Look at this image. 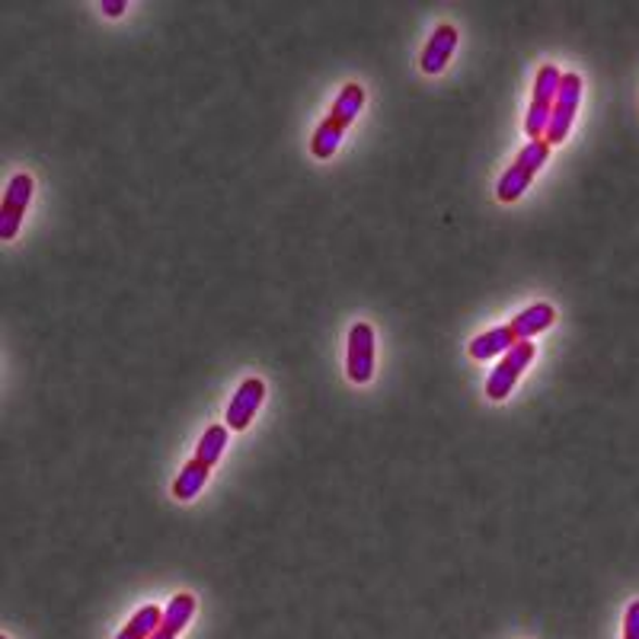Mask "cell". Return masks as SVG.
Listing matches in <instances>:
<instances>
[{
	"label": "cell",
	"mask_w": 639,
	"mask_h": 639,
	"mask_svg": "<svg viewBox=\"0 0 639 639\" xmlns=\"http://www.w3.org/2000/svg\"><path fill=\"white\" fill-rule=\"evenodd\" d=\"M362 109H365V87L362 84H346L336 93V100H333L329 112L323 115V122L314 128V135H311V154L317 160L333 158Z\"/></svg>",
	"instance_id": "obj_1"
},
{
	"label": "cell",
	"mask_w": 639,
	"mask_h": 639,
	"mask_svg": "<svg viewBox=\"0 0 639 639\" xmlns=\"http://www.w3.org/2000/svg\"><path fill=\"white\" fill-rule=\"evenodd\" d=\"M547 160H550V145H547L543 138L528 141V145L518 151V158L509 163V170L499 176V183H496V199H499L502 205L518 202V199L531 189V183L537 179V173L543 170Z\"/></svg>",
	"instance_id": "obj_2"
},
{
	"label": "cell",
	"mask_w": 639,
	"mask_h": 639,
	"mask_svg": "<svg viewBox=\"0 0 639 639\" xmlns=\"http://www.w3.org/2000/svg\"><path fill=\"white\" fill-rule=\"evenodd\" d=\"M560 84H563V71L556 64H540L537 67V77H534V90H531V106L525 112V135L528 141H537L543 138L547 125H550V112H553V103L560 97Z\"/></svg>",
	"instance_id": "obj_3"
},
{
	"label": "cell",
	"mask_w": 639,
	"mask_h": 639,
	"mask_svg": "<svg viewBox=\"0 0 639 639\" xmlns=\"http://www.w3.org/2000/svg\"><path fill=\"white\" fill-rule=\"evenodd\" d=\"M534 355H537V349H534L531 339L515 342V346L499 359V365L489 372V377H486V397L496 400V403H502L505 397H512V390H515V384L522 380V374L531 368Z\"/></svg>",
	"instance_id": "obj_4"
},
{
	"label": "cell",
	"mask_w": 639,
	"mask_h": 639,
	"mask_svg": "<svg viewBox=\"0 0 639 639\" xmlns=\"http://www.w3.org/2000/svg\"><path fill=\"white\" fill-rule=\"evenodd\" d=\"M582 77L576 71H566L563 74V84H560V97L553 103V112H550V125L543 131V141L553 148V145H563L573 131V122L579 115V103H582Z\"/></svg>",
	"instance_id": "obj_5"
},
{
	"label": "cell",
	"mask_w": 639,
	"mask_h": 639,
	"mask_svg": "<svg viewBox=\"0 0 639 639\" xmlns=\"http://www.w3.org/2000/svg\"><path fill=\"white\" fill-rule=\"evenodd\" d=\"M33 189H36V179L33 173H13L7 189H3V202H0V237L3 240H13L23 227V217L33 205Z\"/></svg>",
	"instance_id": "obj_6"
},
{
	"label": "cell",
	"mask_w": 639,
	"mask_h": 639,
	"mask_svg": "<svg viewBox=\"0 0 639 639\" xmlns=\"http://www.w3.org/2000/svg\"><path fill=\"white\" fill-rule=\"evenodd\" d=\"M346 374L352 384H368L374 377V326L359 320L349 326L346 342Z\"/></svg>",
	"instance_id": "obj_7"
},
{
	"label": "cell",
	"mask_w": 639,
	"mask_h": 639,
	"mask_svg": "<svg viewBox=\"0 0 639 639\" xmlns=\"http://www.w3.org/2000/svg\"><path fill=\"white\" fill-rule=\"evenodd\" d=\"M263 400H266V380L263 377H247L237 390H234V397H230V403H227V410H224V423L230 431H243V428H250V423L256 419V413H260V406H263Z\"/></svg>",
	"instance_id": "obj_8"
},
{
	"label": "cell",
	"mask_w": 639,
	"mask_h": 639,
	"mask_svg": "<svg viewBox=\"0 0 639 639\" xmlns=\"http://www.w3.org/2000/svg\"><path fill=\"white\" fill-rule=\"evenodd\" d=\"M458 42H461L458 26H451V23L435 26V33L428 36V42L423 46V54H419V67H423V74H428V77L441 74V71L451 64L454 52H458Z\"/></svg>",
	"instance_id": "obj_9"
},
{
	"label": "cell",
	"mask_w": 639,
	"mask_h": 639,
	"mask_svg": "<svg viewBox=\"0 0 639 639\" xmlns=\"http://www.w3.org/2000/svg\"><path fill=\"white\" fill-rule=\"evenodd\" d=\"M196 607H199L196 594H189V591L173 594L170 604L163 607V621H160V627L154 630V637L151 639H179V634H183V630L189 627V621L196 617Z\"/></svg>",
	"instance_id": "obj_10"
},
{
	"label": "cell",
	"mask_w": 639,
	"mask_h": 639,
	"mask_svg": "<svg viewBox=\"0 0 639 639\" xmlns=\"http://www.w3.org/2000/svg\"><path fill=\"white\" fill-rule=\"evenodd\" d=\"M515 342H522V339L515 336L512 323H502V326H492V329L474 336L471 346H467V352H471V359H477V362H489V359L505 355Z\"/></svg>",
	"instance_id": "obj_11"
},
{
	"label": "cell",
	"mask_w": 639,
	"mask_h": 639,
	"mask_svg": "<svg viewBox=\"0 0 639 639\" xmlns=\"http://www.w3.org/2000/svg\"><path fill=\"white\" fill-rule=\"evenodd\" d=\"M509 323H512V329H515L518 339H531L534 342L537 333H543V329H550L556 323V308L547 304V301H537L531 308H525L522 314H515Z\"/></svg>",
	"instance_id": "obj_12"
},
{
	"label": "cell",
	"mask_w": 639,
	"mask_h": 639,
	"mask_svg": "<svg viewBox=\"0 0 639 639\" xmlns=\"http://www.w3.org/2000/svg\"><path fill=\"white\" fill-rule=\"evenodd\" d=\"M212 477V467H205L202 461H189L183 471H179V477L173 479V499H179V502H192L202 489H205V483Z\"/></svg>",
	"instance_id": "obj_13"
},
{
	"label": "cell",
	"mask_w": 639,
	"mask_h": 639,
	"mask_svg": "<svg viewBox=\"0 0 639 639\" xmlns=\"http://www.w3.org/2000/svg\"><path fill=\"white\" fill-rule=\"evenodd\" d=\"M160 621H163V607H158V604H145L138 614H131V621L118 630V637L115 639H151L154 637V630L160 627Z\"/></svg>",
	"instance_id": "obj_14"
},
{
	"label": "cell",
	"mask_w": 639,
	"mask_h": 639,
	"mask_svg": "<svg viewBox=\"0 0 639 639\" xmlns=\"http://www.w3.org/2000/svg\"><path fill=\"white\" fill-rule=\"evenodd\" d=\"M227 441H230V428L227 426H209L205 428V435L199 438V444H196V461H202L205 467H212L221 461V454H224V448H227Z\"/></svg>",
	"instance_id": "obj_15"
},
{
	"label": "cell",
	"mask_w": 639,
	"mask_h": 639,
	"mask_svg": "<svg viewBox=\"0 0 639 639\" xmlns=\"http://www.w3.org/2000/svg\"><path fill=\"white\" fill-rule=\"evenodd\" d=\"M624 639H639V598L627 604V614H624Z\"/></svg>",
	"instance_id": "obj_16"
},
{
	"label": "cell",
	"mask_w": 639,
	"mask_h": 639,
	"mask_svg": "<svg viewBox=\"0 0 639 639\" xmlns=\"http://www.w3.org/2000/svg\"><path fill=\"white\" fill-rule=\"evenodd\" d=\"M125 10H128L125 0H118V3H103V13H106V16H122Z\"/></svg>",
	"instance_id": "obj_17"
},
{
	"label": "cell",
	"mask_w": 639,
	"mask_h": 639,
	"mask_svg": "<svg viewBox=\"0 0 639 639\" xmlns=\"http://www.w3.org/2000/svg\"><path fill=\"white\" fill-rule=\"evenodd\" d=\"M0 639H10V637H0Z\"/></svg>",
	"instance_id": "obj_18"
}]
</instances>
